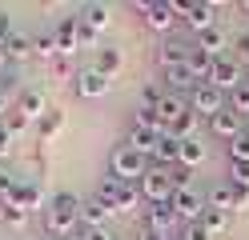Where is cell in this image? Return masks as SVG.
I'll list each match as a JSON object with an SVG mask.
<instances>
[{"instance_id": "6da1fadb", "label": "cell", "mask_w": 249, "mask_h": 240, "mask_svg": "<svg viewBox=\"0 0 249 240\" xmlns=\"http://www.w3.org/2000/svg\"><path fill=\"white\" fill-rule=\"evenodd\" d=\"M76 228H81V196H72V192L53 196V204L44 208V232L56 240H72Z\"/></svg>"}, {"instance_id": "7a4b0ae2", "label": "cell", "mask_w": 249, "mask_h": 240, "mask_svg": "<svg viewBox=\"0 0 249 240\" xmlns=\"http://www.w3.org/2000/svg\"><path fill=\"white\" fill-rule=\"evenodd\" d=\"M97 200L108 208V212H137V208H145V196L137 184H124L117 176H105L101 188H97Z\"/></svg>"}, {"instance_id": "3957f363", "label": "cell", "mask_w": 249, "mask_h": 240, "mask_svg": "<svg viewBox=\"0 0 249 240\" xmlns=\"http://www.w3.org/2000/svg\"><path fill=\"white\" fill-rule=\"evenodd\" d=\"M149 156H141L137 148H129V144H121V148L113 152V164H108V176H117V180H124V184H141V176L149 172V164H145Z\"/></svg>"}, {"instance_id": "277c9868", "label": "cell", "mask_w": 249, "mask_h": 240, "mask_svg": "<svg viewBox=\"0 0 249 240\" xmlns=\"http://www.w3.org/2000/svg\"><path fill=\"white\" fill-rule=\"evenodd\" d=\"M225 108H229V96L217 88V84H209V80L189 92V112H197L201 120H213L217 112H225Z\"/></svg>"}, {"instance_id": "5b68a950", "label": "cell", "mask_w": 249, "mask_h": 240, "mask_svg": "<svg viewBox=\"0 0 249 240\" xmlns=\"http://www.w3.org/2000/svg\"><path fill=\"white\" fill-rule=\"evenodd\" d=\"M141 196H145V204H169L173 200V180H169V168H149L145 176H141Z\"/></svg>"}, {"instance_id": "8992f818", "label": "cell", "mask_w": 249, "mask_h": 240, "mask_svg": "<svg viewBox=\"0 0 249 240\" xmlns=\"http://www.w3.org/2000/svg\"><path fill=\"white\" fill-rule=\"evenodd\" d=\"M137 12L145 16V24L153 32H173V24L181 20L177 8H173V0H145V4H137Z\"/></svg>"}, {"instance_id": "52a82bcc", "label": "cell", "mask_w": 249, "mask_h": 240, "mask_svg": "<svg viewBox=\"0 0 249 240\" xmlns=\"http://www.w3.org/2000/svg\"><path fill=\"white\" fill-rule=\"evenodd\" d=\"M169 208L177 212V220L181 224H197L201 216H205V196H201L197 188H181V192H173V200H169Z\"/></svg>"}, {"instance_id": "ba28073f", "label": "cell", "mask_w": 249, "mask_h": 240, "mask_svg": "<svg viewBox=\"0 0 249 240\" xmlns=\"http://www.w3.org/2000/svg\"><path fill=\"white\" fill-rule=\"evenodd\" d=\"M245 68H241V64L237 60H229V56H221V60H217L213 64V76H209V84H217V88H221L225 96L233 92V88H237V84H245Z\"/></svg>"}, {"instance_id": "9c48e42d", "label": "cell", "mask_w": 249, "mask_h": 240, "mask_svg": "<svg viewBox=\"0 0 249 240\" xmlns=\"http://www.w3.org/2000/svg\"><path fill=\"white\" fill-rule=\"evenodd\" d=\"M72 80H76V92L89 96V100H97V96H105L108 88H113V76H105L101 68H92V64H89V68H81Z\"/></svg>"}, {"instance_id": "30bf717a", "label": "cell", "mask_w": 249, "mask_h": 240, "mask_svg": "<svg viewBox=\"0 0 249 240\" xmlns=\"http://www.w3.org/2000/svg\"><path fill=\"white\" fill-rule=\"evenodd\" d=\"M181 20H185V24H189L197 36H201V32L217 28V4H205V0H197V4H185Z\"/></svg>"}, {"instance_id": "8fae6325", "label": "cell", "mask_w": 249, "mask_h": 240, "mask_svg": "<svg viewBox=\"0 0 249 240\" xmlns=\"http://www.w3.org/2000/svg\"><path fill=\"white\" fill-rule=\"evenodd\" d=\"M141 228H153V232H161V236H173V228H177V212H173L169 204H145Z\"/></svg>"}, {"instance_id": "7c38bea8", "label": "cell", "mask_w": 249, "mask_h": 240, "mask_svg": "<svg viewBox=\"0 0 249 240\" xmlns=\"http://www.w3.org/2000/svg\"><path fill=\"white\" fill-rule=\"evenodd\" d=\"M241 132H245V124H241L237 112H229V108H225V112H217V116L209 120V136H217V140H229V144H233Z\"/></svg>"}, {"instance_id": "4fadbf2b", "label": "cell", "mask_w": 249, "mask_h": 240, "mask_svg": "<svg viewBox=\"0 0 249 240\" xmlns=\"http://www.w3.org/2000/svg\"><path fill=\"white\" fill-rule=\"evenodd\" d=\"M209 160V140L205 136H193V140H181V152H177V164L185 168H201Z\"/></svg>"}, {"instance_id": "5bb4252c", "label": "cell", "mask_w": 249, "mask_h": 240, "mask_svg": "<svg viewBox=\"0 0 249 240\" xmlns=\"http://www.w3.org/2000/svg\"><path fill=\"white\" fill-rule=\"evenodd\" d=\"M189 52H193V44H185V40H177V36H165L161 48H157L161 68H177V64H185V60H189Z\"/></svg>"}, {"instance_id": "9a60e30c", "label": "cell", "mask_w": 249, "mask_h": 240, "mask_svg": "<svg viewBox=\"0 0 249 240\" xmlns=\"http://www.w3.org/2000/svg\"><path fill=\"white\" fill-rule=\"evenodd\" d=\"M17 108L24 112L28 120H40L44 112H49V100H44L40 88H20V92H17Z\"/></svg>"}, {"instance_id": "2e32d148", "label": "cell", "mask_w": 249, "mask_h": 240, "mask_svg": "<svg viewBox=\"0 0 249 240\" xmlns=\"http://www.w3.org/2000/svg\"><path fill=\"white\" fill-rule=\"evenodd\" d=\"M76 20H81L85 28H92V32H105L108 24H113V8L108 4H81Z\"/></svg>"}, {"instance_id": "e0dca14e", "label": "cell", "mask_w": 249, "mask_h": 240, "mask_svg": "<svg viewBox=\"0 0 249 240\" xmlns=\"http://www.w3.org/2000/svg\"><path fill=\"white\" fill-rule=\"evenodd\" d=\"M53 40H56V52L60 56L76 52V16H65V20L53 24Z\"/></svg>"}, {"instance_id": "ac0fdd59", "label": "cell", "mask_w": 249, "mask_h": 240, "mask_svg": "<svg viewBox=\"0 0 249 240\" xmlns=\"http://www.w3.org/2000/svg\"><path fill=\"white\" fill-rule=\"evenodd\" d=\"M177 152H181V140L173 132H161L157 136V148H153L149 160H157V168H173L177 164Z\"/></svg>"}, {"instance_id": "d6986e66", "label": "cell", "mask_w": 249, "mask_h": 240, "mask_svg": "<svg viewBox=\"0 0 249 240\" xmlns=\"http://www.w3.org/2000/svg\"><path fill=\"white\" fill-rule=\"evenodd\" d=\"M205 204H209V208H221V212L233 216V212H237V188H233L229 180H225V184H213L209 196H205Z\"/></svg>"}, {"instance_id": "ffe728a7", "label": "cell", "mask_w": 249, "mask_h": 240, "mask_svg": "<svg viewBox=\"0 0 249 240\" xmlns=\"http://www.w3.org/2000/svg\"><path fill=\"white\" fill-rule=\"evenodd\" d=\"M185 112H189V104H185L177 92H165V96H161V104H157V116H161L165 128H173V124L185 116Z\"/></svg>"}, {"instance_id": "44dd1931", "label": "cell", "mask_w": 249, "mask_h": 240, "mask_svg": "<svg viewBox=\"0 0 249 240\" xmlns=\"http://www.w3.org/2000/svg\"><path fill=\"white\" fill-rule=\"evenodd\" d=\"M121 64H124L121 48H113V44H101V48H97V60H92V68H101L105 76H117V72H121Z\"/></svg>"}, {"instance_id": "7402d4cb", "label": "cell", "mask_w": 249, "mask_h": 240, "mask_svg": "<svg viewBox=\"0 0 249 240\" xmlns=\"http://www.w3.org/2000/svg\"><path fill=\"white\" fill-rule=\"evenodd\" d=\"M161 80H165V84L169 88H173V92H185V88H197V80H193V72H189V64H177V68H161Z\"/></svg>"}, {"instance_id": "603a6c76", "label": "cell", "mask_w": 249, "mask_h": 240, "mask_svg": "<svg viewBox=\"0 0 249 240\" xmlns=\"http://www.w3.org/2000/svg\"><path fill=\"white\" fill-rule=\"evenodd\" d=\"M108 216H113V212H108L97 196H92V200H81V224H85V228H105Z\"/></svg>"}, {"instance_id": "cb8c5ba5", "label": "cell", "mask_w": 249, "mask_h": 240, "mask_svg": "<svg viewBox=\"0 0 249 240\" xmlns=\"http://www.w3.org/2000/svg\"><path fill=\"white\" fill-rule=\"evenodd\" d=\"M185 64H189V72H193V80H197V84H205V80L213 76V56H205V52H201V48L193 44V52H189V60H185Z\"/></svg>"}, {"instance_id": "d4e9b609", "label": "cell", "mask_w": 249, "mask_h": 240, "mask_svg": "<svg viewBox=\"0 0 249 240\" xmlns=\"http://www.w3.org/2000/svg\"><path fill=\"white\" fill-rule=\"evenodd\" d=\"M197 48H201L205 56L221 60V56H225V32H221V28H209V32H201V36H197Z\"/></svg>"}, {"instance_id": "484cf974", "label": "cell", "mask_w": 249, "mask_h": 240, "mask_svg": "<svg viewBox=\"0 0 249 240\" xmlns=\"http://www.w3.org/2000/svg\"><path fill=\"white\" fill-rule=\"evenodd\" d=\"M12 204H17L20 212H36V208L44 204V196H40V188H36V184H28V180H24V184L17 188V196H12Z\"/></svg>"}, {"instance_id": "4316f807", "label": "cell", "mask_w": 249, "mask_h": 240, "mask_svg": "<svg viewBox=\"0 0 249 240\" xmlns=\"http://www.w3.org/2000/svg\"><path fill=\"white\" fill-rule=\"evenodd\" d=\"M4 48H8V60H17V64L28 60V56H36V40H33V36H24V32H17V36H12Z\"/></svg>"}, {"instance_id": "83f0119b", "label": "cell", "mask_w": 249, "mask_h": 240, "mask_svg": "<svg viewBox=\"0 0 249 240\" xmlns=\"http://www.w3.org/2000/svg\"><path fill=\"white\" fill-rule=\"evenodd\" d=\"M129 148H137L141 156H153V148H157V132H145V128H133V132H129Z\"/></svg>"}, {"instance_id": "f1b7e54d", "label": "cell", "mask_w": 249, "mask_h": 240, "mask_svg": "<svg viewBox=\"0 0 249 240\" xmlns=\"http://www.w3.org/2000/svg\"><path fill=\"white\" fill-rule=\"evenodd\" d=\"M197 124H201V116H197V112H185V116H181L173 128H169V132H173L177 140H193V136H197Z\"/></svg>"}, {"instance_id": "f546056e", "label": "cell", "mask_w": 249, "mask_h": 240, "mask_svg": "<svg viewBox=\"0 0 249 240\" xmlns=\"http://www.w3.org/2000/svg\"><path fill=\"white\" fill-rule=\"evenodd\" d=\"M36 124H40V136L49 140V136H56V132H60V124H65V112H60V108H49Z\"/></svg>"}, {"instance_id": "4dcf8cb0", "label": "cell", "mask_w": 249, "mask_h": 240, "mask_svg": "<svg viewBox=\"0 0 249 240\" xmlns=\"http://www.w3.org/2000/svg\"><path fill=\"white\" fill-rule=\"evenodd\" d=\"M229 112H237V116H249V80L229 92Z\"/></svg>"}, {"instance_id": "1f68e13d", "label": "cell", "mask_w": 249, "mask_h": 240, "mask_svg": "<svg viewBox=\"0 0 249 240\" xmlns=\"http://www.w3.org/2000/svg\"><path fill=\"white\" fill-rule=\"evenodd\" d=\"M28 124H33V120H28V116H24V112H20V108H12V112H8V116H4V120H0V128H4V132H8V136H20V132H24V128H28Z\"/></svg>"}, {"instance_id": "d6a6232c", "label": "cell", "mask_w": 249, "mask_h": 240, "mask_svg": "<svg viewBox=\"0 0 249 240\" xmlns=\"http://www.w3.org/2000/svg\"><path fill=\"white\" fill-rule=\"evenodd\" d=\"M201 224L217 236V232H225L229 228V212H221V208H205V216H201Z\"/></svg>"}, {"instance_id": "836d02e7", "label": "cell", "mask_w": 249, "mask_h": 240, "mask_svg": "<svg viewBox=\"0 0 249 240\" xmlns=\"http://www.w3.org/2000/svg\"><path fill=\"white\" fill-rule=\"evenodd\" d=\"M229 160H233V164H249V128L229 144Z\"/></svg>"}, {"instance_id": "e575fe53", "label": "cell", "mask_w": 249, "mask_h": 240, "mask_svg": "<svg viewBox=\"0 0 249 240\" xmlns=\"http://www.w3.org/2000/svg\"><path fill=\"white\" fill-rule=\"evenodd\" d=\"M24 180L20 176H12V172H0V200L4 204H12V196H17V188H20Z\"/></svg>"}, {"instance_id": "d590c367", "label": "cell", "mask_w": 249, "mask_h": 240, "mask_svg": "<svg viewBox=\"0 0 249 240\" xmlns=\"http://www.w3.org/2000/svg\"><path fill=\"white\" fill-rule=\"evenodd\" d=\"M169 180H173V188H193V168H185V164H173L169 168Z\"/></svg>"}, {"instance_id": "8d00e7d4", "label": "cell", "mask_w": 249, "mask_h": 240, "mask_svg": "<svg viewBox=\"0 0 249 240\" xmlns=\"http://www.w3.org/2000/svg\"><path fill=\"white\" fill-rule=\"evenodd\" d=\"M229 184L233 188H249V164H233L229 160Z\"/></svg>"}, {"instance_id": "74e56055", "label": "cell", "mask_w": 249, "mask_h": 240, "mask_svg": "<svg viewBox=\"0 0 249 240\" xmlns=\"http://www.w3.org/2000/svg\"><path fill=\"white\" fill-rule=\"evenodd\" d=\"M97 36H101V32H92V28H85L81 20H76V48H101Z\"/></svg>"}, {"instance_id": "f35d334b", "label": "cell", "mask_w": 249, "mask_h": 240, "mask_svg": "<svg viewBox=\"0 0 249 240\" xmlns=\"http://www.w3.org/2000/svg\"><path fill=\"white\" fill-rule=\"evenodd\" d=\"M181 240H213V232L197 220V224H185V228H181Z\"/></svg>"}, {"instance_id": "ab89813d", "label": "cell", "mask_w": 249, "mask_h": 240, "mask_svg": "<svg viewBox=\"0 0 249 240\" xmlns=\"http://www.w3.org/2000/svg\"><path fill=\"white\" fill-rule=\"evenodd\" d=\"M36 56H44V60H56V56H60V52H56L53 32H49V36H36Z\"/></svg>"}, {"instance_id": "60d3db41", "label": "cell", "mask_w": 249, "mask_h": 240, "mask_svg": "<svg viewBox=\"0 0 249 240\" xmlns=\"http://www.w3.org/2000/svg\"><path fill=\"white\" fill-rule=\"evenodd\" d=\"M0 224H8V228H24V224H28V212H20L17 204H8V212H4Z\"/></svg>"}, {"instance_id": "b9f144b4", "label": "cell", "mask_w": 249, "mask_h": 240, "mask_svg": "<svg viewBox=\"0 0 249 240\" xmlns=\"http://www.w3.org/2000/svg\"><path fill=\"white\" fill-rule=\"evenodd\" d=\"M12 108H17V96H12V88H8V84H0V120H4Z\"/></svg>"}, {"instance_id": "7bdbcfd3", "label": "cell", "mask_w": 249, "mask_h": 240, "mask_svg": "<svg viewBox=\"0 0 249 240\" xmlns=\"http://www.w3.org/2000/svg\"><path fill=\"white\" fill-rule=\"evenodd\" d=\"M12 36H17V28H12V16H8V12H0V44H8Z\"/></svg>"}, {"instance_id": "ee69618b", "label": "cell", "mask_w": 249, "mask_h": 240, "mask_svg": "<svg viewBox=\"0 0 249 240\" xmlns=\"http://www.w3.org/2000/svg\"><path fill=\"white\" fill-rule=\"evenodd\" d=\"M76 240H113V236H108L105 228H85L81 224V228H76Z\"/></svg>"}, {"instance_id": "f6af8a7d", "label": "cell", "mask_w": 249, "mask_h": 240, "mask_svg": "<svg viewBox=\"0 0 249 240\" xmlns=\"http://www.w3.org/2000/svg\"><path fill=\"white\" fill-rule=\"evenodd\" d=\"M53 72H56V76H69V72H72L69 56H56V60H53Z\"/></svg>"}, {"instance_id": "bcb514c9", "label": "cell", "mask_w": 249, "mask_h": 240, "mask_svg": "<svg viewBox=\"0 0 249 240\" xmlns=\"http://www.w3.org/2000/svg\"><path fill=\"white\" fill-rule=\"evenodd\" d=\"M12 140H17V136H8V132H4V128H0V160H4V156L12 152Z\"/></svg>"}, {"instance_id": "7dc6e473", "label": "cell", "mask_w": 249, "mask_h": 240, "mask_svg": "<svg viewBox=\"0 0 249 240\" xmlns=\"http://www.w3.org/2000/svg\"><path fill=\"white\" fill-rule=\"evenodd\" d=\"M137 240H173V236H161V232H153V228H141V236Z\"/></svg>"}, {"instance_id": "c3c4849f", "label": "cell", "mask_w": 249, "mask_h": 240, "mask_svg": "<svg viewBox=\"0 0 249 240\" xmlns=\"http://www.w3.org/2000/svg\"><path fill=\"white\" fill-rule=\"evenodd\" d=\"M241 56H245V64H249V32H241Z\"/></svg>"}, {"instance_id": "681fc988", "label": "cell", "mask_w": 249, "mask_h": 240, "mask_svg": "<svg viewBox=\"0 0 249 240\" xmlns=\"http://www.w3.org/2000/svg\"><path fill=\"white\" fill-rule=\"evenodd\" d=\"M4 64H8V48L0 44V68H4Z\"/></svg>"}, {"instance_id": "f907efd6", "label": "cell", "mask_w": 249, "mask_h": 240, "mask_svg": "<svg viewBox=\"0 0 249 240\" xmlns=\"http://www.w3.org/2000/svg\"><path fill=\"white\" fill-rule=\"evenodd\" d=\"M4 212H8V204H4V200H0V220H4Z\"/></svg>"}, {"instance_id": "816d5d0a", "label": "cell", "mask_w": 249, "mask_h": 240, "mask_svg": "<svg viewBox=\"0 0 249 240\" xmlns=\"http://www.w3.org/2000/svg\"><path fill=\"white\" fill-rule=\"evenodd\" d=\"M177 240H181V236H177Z\"/></svg>"}, {"instance_id": "f5cc1de1", "label": "cell", "mask_w": 249, "mask_h": 240, "mask_svg": "<svg viewBox=\"0 0 249 240\" xmlns=\"http://www.w3.org/2000/svg\"><path fill=\"white\" fill-rule=\"evenodd\" d=\"M72 240H76V236H72Z\"/></svg>"}]
</instances>
